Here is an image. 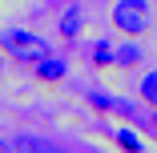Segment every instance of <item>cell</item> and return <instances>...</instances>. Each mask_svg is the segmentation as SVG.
<instances>
[{
  "mask_svg": "<svg viewBox=\"0 0 157 153\" xmlns=\"http://www.w3.org/2000/svg\"><path fill=\"white\" fill-rule=\"evenodd\" d=\"M0 48L4 52H12L16 60H36L40 56H48V44L36 36V33H24V28H8V33H0Z\"/></svg>",
  "mask_w": 157,
  "mask_h": 153,
  "instance_id": "6da1fadb",
  "label": "cell"
},
{
  "mask_svg": "<svg viewBox=\"0 0 157 153\" xmlns=\"http://www.w3.org/2000/svg\"><path fill=\"white\" fill-rule=\"evenodd\" d=\"M113 24H117V33H145L149 28V8H145V0H121V4L113 8Z\"/></svg>",
  "mask_w": 157,
  "mask_h": 153,
  "instance_id": "7a4b0ae2",
  "label": "cell"
},
{
  "mask_svg": "<svg viewBox=\"0 0 157 153\" xmlns=\"http://www.w3.org/2000/svg\"><path fill=\"white\" fill-rule=\"evenodd\" d=\"M81 28H85V12H81L77 4L60 12V36H65V40H77V36H81Z\"/></svg>",
  "mask_w": 157,
  "mask_h": 153,
  "instance_id": "3957f363",
  "label": "cell"
},
{
  "mask_svg": "<svg viewBox=\"0 0 157 153\" xmlns=\"http://www.w3.org/2000/svg\"><path fill=\"white\" fill-rule=\"evenodd\" d=\"M65 73H69V65L56 60V56H40V60H36V77H40V81H60Z\"/></svg>",
  "mask_w": 157,
  "mask_h": 153,
  "instance_id": "277c9868",
  "label": "cell"
},
{
  "mask_svg": "<svg viewBox=\"0 0 157 153\" xmlns=\"http://www.w3.org/2000/svg\"><path fill=\"white\" fill-rule=\"evenodd\" d=\"M12 149H28V153H44V149H52V141H48V137H33V133H20V137H12Z\"/></svg>",
  "mask_w": 157,
  "mask_h": 153,
  "instance_id": "5b68a950",
  "label": "cell"
},
{
  "mask_svg": "<svg viewBox=\"0 0 157 153\" xmlns=\"http://www.w3.org/2000/svg\"><path fill=\"white\" fill-rule=\"evenodd\" d=\"M113 60H117V48L109 40H97V44H93V65H97V69H109Z\"/></svg>",
  "mask_w": 157,
  "mask_h": 153,
  "instance_id": "8992f818",
  "label": "cell"
},
{
  "mask_svg": "<svg viewBox=\"0 0 157 153\" xmlns=\"http://www.w3.org/2000/svg\"><path fill=\"white\" fill-rule=\"evenodd\" d=\"M141 97H145L149 105H157V73H145V77H141Z\"/></svg>",
  "mask_w": 157,
  "mask_h": 153,
  "instance_id": "52a82bcc",
  "label": "cell"
},
{
  "mask_svg": "<svg viewBox=\"0 0 157 153\" xmlns=\"http://www.w3.org/2000/svg\"><path fill=\"white\" fill-rule=\"evenodd\" d=\"M117 145H121V149H141V141H137L129 129H117Z\"/></svg>",
  "mask_w": 157,
  "mask_h": 153,
  "instance_id": "ba28073f",
  "label": "cell"
},
{
  "mask_svg": "<svg viewBox=\"0 0 157 153\" xmlns=\"http://www.w3.org/2000/svg\"><path fill=\"white\" fill-rule=\"evenodd\" d=\"M117 60H121V65H133V60H137V48H121Z\"/></svg>",
  "mask_w": 157,
  "mask_h": 153,
  "instance_id": "9c48e42d",
  "label": "cell"
},
{
  "mask_svg": "<svg viewBox=\"0 0 157 153\" xmlns=\"http://www.w3.org/2000/svg\"><path fill=\"white\" fill-rule=\"evenodd\" d=\"M0 149H12V141H4V137H0Z\"/></svg>",
  "mask_w": 157,
  "mask_h": 153,
  "instance_id": "30bf717a",
  "label": "cell"
}]
</instances>
